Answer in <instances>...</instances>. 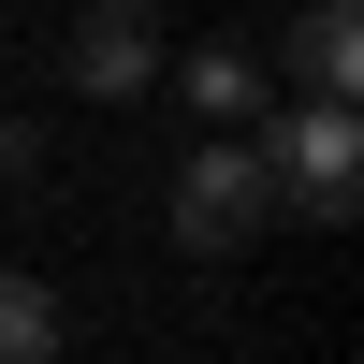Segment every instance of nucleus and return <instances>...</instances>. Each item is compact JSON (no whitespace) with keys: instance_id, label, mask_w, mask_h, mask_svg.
<instances>
[{"instance_id":"obj_3","label":"nucleus","mask_w":364,"mask_h":364,"mask_svg":"<svg viewBox=\"0 0 364 364\" xmlns=\"http://www.w3.org/2000/svg\"><path fill=\"white\" fill-rule=\"evenodd\" d=\"M73 87L87 102H146L161 87V15L146 0H87L73 15Z\"/></svg>"},{"instance_id":"obj_2","label":"nucleus","mask_w":364,"mask_h":364,"mask_svg":"<svg viewBox=\"0 0 364 364\" xmlns=\"http://www.w3.org/2000/svg\"><path fill=\"white\" fill-rule=\"evenodd\" d=\"M262 219H277V175H262L248 132H219L190 175H175V233H190V248H248Z\"/></svg>"},{"instance_id":"obj_4","label":"nucleus","mask_w":364,"mask_h":364,"mask_svg":"<svg viewBox=\"0 0 364 364\" xmlns=\"http://www.w3.org/2000/svg\"><path fill=\"white\" fill-rule=\"evenodd\" d=\"M350 73H364V15L350 0H306V15H291V87H306V102H350Z\"/></svg>"},{"instance_id":"obj_5","label":"nucleus","mask_w":364,"mask_h":364,"mask_svg":"<svg viewBox=\"0 0 364 364\" xmlns=\"http://www.w3.org/2000/svg\"><path fill=\"white\" fill-rule=\"evenodd\" d=\"M175 102L233 132V117H262V58H248V44H190V58H175Z\"/></svg>"},{"instance_id":"obj_6","label":"nucleus","mask_w":364,"mask_h":364,"mask_svg":"<svg viewBox=\"0 0 364 364\" xmlns=\"http://www.w3.org/2000/svg\"><path fill=\"white\" fill-rule=\"evenodd\" d=\"M0 364H58V291L44 277H0Z\"/></svg>"},{"instance_id":"obj_1","label":"nucleus","mask_w":364,"mask_h":364,"mask_svg":"<svg viewBox=\"0 0 364 364\" xmlns=\"http://www.w3.org/2000/svg\"><path fill=\"white\" fill-rule=\"evenodd\" d=\"M248 146H262V175H277L291 219H321V233L350 219V190H364V132H350V102H306V117H277V132H248Z\"/></svg>"}]
</instances>
